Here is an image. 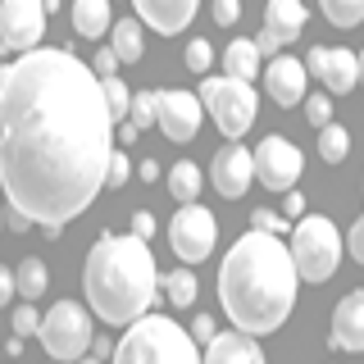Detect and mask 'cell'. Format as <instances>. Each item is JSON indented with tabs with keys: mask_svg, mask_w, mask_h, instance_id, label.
Instances as JSON below:
<instances>
[{
	"mask_svg": "<svg viewBox=\"0 0 364 364\" xmlns=\"http://www.w3.org/2000/svg\"><path fill=\"white\" fill-rule=\"evenodd\" d=\"M114 159L105 87L73 50H28L0 68V187L9 210L64 228L100 196Z\"/></svg>",
	"mask_w": 364,
	"mask_h": 364,
	"instance_id": "6da1fadb",
	"label": "cell"
},
{
	"mask_svg": "<svg viewBox=\"0 0 364 364\" xmlns=\"http://www.w3.org/2000/svg\"><path fill=\"white\" fill-rule=\"evenodd\" d=\"M296 282H301V273H296L291 246H282V237H273V232L250 228L246 237L232 242L219 269L223 314L246 337L278 333L296 305Z\"/></svg>",
	"mask_w": 364,
	"mask_h": 364,
	"instance_id": "7a4b0ae2",
	"label": "cell"
},
{
	"mask_svg": "<svg viewBox=\"0 0 364 364\" xmlns=\"http://www.w3.org/2000/svg\"><path fill=\"white\" fill-rule=\"evenodd\" d=\"M82 291H87V305L105 323H136V318H146L155 305V291H159L151 242H141L132 232L128 237L100 232L87 255V269H82Z\"/></svg>",
	"mask_w": 364,
	"mask_h": 364,
	"instance_id": "3957f363",
	"label": "cell"
},
{
	"mask_svg": "<svg viewBox=\"0 0 364 364\" xmlns=\"http://www.w3.org/2000/svg\"><path fill=\"white\" fill-rule=\"evenodd\" d=\"M114 364H200V350L168 314H146L114 346Z\"/></svg>",
	"mask_w": 364,
	"mask_h": 364,
	"instance_id": "277c9868",
	"label": "cell"
},
{
	"mask_svg": "<svg viewBox=\"0 0 364 364\" xmlns=\"http://www.w3.org/2000/svg\"><path fill=\"white\" fill-rule=\"evenodd\" d=\"M291 259H296V273L305 282H328L341 264V237L333 219L323 214H305L291 232Z\"/></svg>",
	"mask_w": 364,
	"mask_h": 364,
	"instance_id": "5b68a950",
	"label": "cell"
},
{
	"mask_svg": "<svg viewBox=\"0 0 364 364\" xmlns=\"http://www.w3.org/2000/svg\"><path fill=\"white\" fill-rule=\"evenodd\" d=\"M200 105H205V114H210L214 123H219V132L237 141V136L255 123L259 96H255L250 82H237V77L223 73V77H205L200 82Z\"/></svg>",
	"mask_w": 364,
	"mask_h": 364,
	"instance_id": "8992f818",
	"label": "cell"
},
{
	"mask_svg": "<svg viewBox=\"0 0 364 364\" xmlns=\"http://www.w3.org/2000/svg\"><path fill=\"white\" fill-rule=\"evenodd\" d=\"M41 346L50 360H82V350L96 341V328H91V314L77 301H55L41 318Z\"/></svg>",
	"mask_w": 364,
	"mask_h": 364,
	"instance_id": "52a82bcc",
	"label": "cell"
},
{
	"mask_svg": "<svg viewBox=\"0 0 364 364\" xmlns=\"http://www.w3.org/2000/svg\"><path fill=\"white\" fill-rule=\"evenodd\" d=\"M46 37V0H0V50L28 55L41 50Z\"/></svg>",
	"mask_w": 364,
	"mask_h": 364,
	"instance_id": "ba28073f",
	"label": "cell"
},
{
	"mask_svg": "<svg viewBox=\"0 0 364 364\" xmlns=\"http://www.w3.org/2000/svg\"><path fill=\"white\" fill-rule=\"evenodd\" d=\"M214 237H219V223L205 205H178L173 223H168V246L182 264H200L214 250Z\"/></svg>",
	"mask_w": 364,
	"mask_h": 364,
	"instance_id": "9c48e42d",
	"label": "cell"
},
{
	"mask_svg": "<svg viewBox=\"0 0 364 364\" xmlns=\"http://www.w3.org/2000/svg\"><path fill=\"white\" fill-rule=\"evenodd\" d=\"M301 168H305V155H301V146L287 141V136H264V141L255 146V178L264 182L269 191H291V182L301 178Z\"/></svg>",
	"mask_w": 364,
	"mask_h": 364,
	"instance_id": "30bf717a",
	"label": "cell"
},
{
	"mask_svg": "<svg viewBox=\"0 0 364 364\" xmlns=\"http://www.w3.org/2000/svg\"><path fill=\"white\" fill-rule=\"evenodd\" d=\"M200 119H205V105L200 96L191 91H155V123L164 128L168 141H191L200 132Z\"/></svg>",
	"mask_w": 364,
	"mask_h": 364,
	"instance_id": "8fae6325",
	"label": "cell"
},
{
	"mask_svg": "<svg viewBox=\"0 0 364 364\" xmlns=\"http://www.w3.org/2000/svg\"><path fill=\"white\" fill-rule=\"evenodd\" d=\"M301 32H305V5H301V0H269L264 28H259V37H255V50L278 60Z\"/></svg>",
	"mask_w": 364,
	"mask_h": 364,
	"instance_id": "7c38bea8",
	"label": "cell"
},
{
	"mask_svg": "<svg viewBox=\"0 0 364 364\" xmlns=\"http://www.w3.org/2000/svg\"><path fill=\"white\" fill-rule=\"evenodd\" d=\"M305 73L318 77L333 96H346V91L360 87V55L355 50H328V46H314L305 55Z\"/></svg>",
	"mask_w": 364,
	"mask_h": 364,
	"instance_id": "4fadbf2b",
	"label": "cell"
},
{
	"mask_svg": "<svg viewBox=\"0 0 364 364\" xmlns=\"http://www.w3.org/2000/svg\"><path fill=\"white\" fill-rule=\"evenodd\" d=\"M210 178H214V191H219V196L237 200L250 187V178H255V155H250L246 146H223L210 164Z\"/></svg>",
	"mask_w": 364,
	"mask_h": 364,
	"instance_id": "5bb4252c",
	"label": "cell"
},
{
	"mask_svg": "<svg viewBox=\"0 0 364 364\" xmlns=\"http://www.w3.org/2000/svg\"><path fill=\"white\" fill-rule=\"evenodd\" d=\"M305 82H310V73H305V64L291 60V55H278V60H269V68H264V91L287 109L305 100Z\"/></svg>",
	"mask_w": 364,
	"mask_h": 364,
	"instance_id": "9a60e30c",
	"label": "cell"
},
{
	"mask_svg": "<svg viewBox=\"0 0 364 364\" xmlns=\"http://www.w3.org/2000/svg\"><path fill=\"white\" fill-rule=\"evenodd\" d=\"M132 5H136V14L146 18V28L173 37V32H182L191 18H196V5H200V0H132Z\"/></svg>",
	"mask_w": 364,
	"mask_h": 364,
	"instance_id": "2e32d148",
	"label": "cell"
},
{
	"mask_svg": "<svg viewBox=\"0 0 364 364\" xmlns=\"http://www.w3.org/2000/svg\"><path fill=\"white\" fill-rule=\"evenodd\" d=\"M333 346L337 350H364V291H350L333 310Z\"/></svg>",
	"mask_w": 364,
	"mask_h": 364,
	"instance_id": "e0dca14e",
	"label": "cell"
},
{
	"mask_svg": "<svg viewBox=\"0 0 364 364\" xmlns=\"http://www.w3.org/2000/svg\"><path fill=\"white\" fill-rule=\"evenodd\" d=\"M200 364H269V360H264V350L255 346V337H246V333H219L210 346H205Z\"/></svg>",
	"mask_w": 364,
	"mask_h": 364,
	"instance_id": "ac0fdd59",
	"label": "cell"
},
{
	"mask_svg": "<svg viewBox=\"0 0 364 364\" xmlns=\"http://www.w3.org/2000/svg\"><path fill=\"white\" fill-rule=\"evenodd\" d=\"M73 28L77 37H105L109 32V0H73Z\"/></svg>",
	"mask_w": 364,
	"mask_h": 364,
	"instance_id": "d6986e66",
	"label": "cell"
},
{
	"mask_svg": "<svg viewBox=\"0 0 364 364\" xmlns=\"http://www.w3.org/2000/svg\"><path fill=\"white\" fill-rule=\"evenodd\" d=\"M259 60H264V55L255 50V41H232V46L223 50V73L237 77V82H255Z\"/></svg>",
	"mask_w": 364,
	"mask_h": 364,
	"instance_id": "ffe728a7",
	"label": "cell"
},
{
	"mask_svg": "<svg viewBox=\"0 0 364 364\" xmlns=\"http://www.w3.org/2000/svg\"><path fill=\"white\" fill-rule=\"evenodd\" d=\"M168 196H173L178 205H196V196H200V168L191 164V159H182V164L168 168Z\"/></svg>",
	"mask_w": 364,
	"mask_h": 364,
	"instance_id": "44dd1931",
	"label": "cell"
},
{
	"mask_svg": "<svg viewBox=\"0 0 364 364\" xmlns=\"http://www.w3.org/2000/svg\"><path fill=\"white\" fill-rule=\"evenodd\" d=\"M14 282H18V296H23V301H41L46 287H50V273H46V264H41L37 255H28L14 269Z\"/></svg>",
	"mask_w": 364,
	"mask_h": 364,
	"instance_id": "7402d4cb",
	"label": "cell"
},
{
	"mask_svg": "<svg viewBox=\"0 0 364 364\" xmlns=\"http://www.w3.org/2000/svg\"><path fill=\"white\" fill-rule=\"evenodd\" d=\"M109 50L119 55V64H136V60H141V23H136V18H119V23H114Z\"/></svg>",
	"mask_w": 364,
	"mask_h": 364,
	"instance_id": "603a6c76",
	"label": "cell"
},
{
	"mask_svg": "<svg viewBox=\"0 0 364 364\" xmlns=\"http://www.w3.org/2000/svg\"><path fill=\"white\" fill-rule=\"evenodd\" d=\"M159 287L168 291V301H173V305H191V301H196V273L178 264L173 273H164V278H159Z\"/></svg>",
	"mask_w": 364,
	"mask_h": 364,
	"instance_id": "cb8c5ba5",
	"label": "cell"
},
{
	"mask_svg": "<svg viewBox=\"0 0 364 364\" xmlns=\"http://www.w3.org/2000/svg\"><path fill=\"white\" fill-rule=\"evenodd\" d=\"M350 151V132L341 128V123H328V128H318V155L328 159V164H341Z\"/></svg>",
	"mask_w": 364,
	"mask_h": 364,
	"instance_id": "d4e9b609",
	"label": "cell"
},
{
	"mask_svg": "<svg viewBox=\"0 0 364 364\" xmlns=\"http://www.w3.org/2000/svg\"><path fill=\"white\" fill-rule=\"evenodd\" d=\"M318 9H323V18L337 23V28H355V23H364V0H318Z\"/></svg>",
	"mask_w": 364,
	"mask_h": 364,
	"instance_id": "484cf974",
	"label": "cell"
},
{
	"mask_svg": "<svg viewBox=\"0 0 364 364\" xmlns=\"http://www.w3.org/2000/svg\"><path fill=\"white\" fill-rule=\"evenodd\" d=\"M105 105H109V114H114V123L123 119V114H132V91L123 87V77H105Z\"/></svg>",
	"mask_w": 364,
	"mask_h": 364,
	"instance_id": "4316f807",
	"label": "cell"
},
{
	"mask_svg": "<svg viewBox=\"0 0 364 364\" xmlns=\"http://www.w3.org/2000/svg\"><path fill=\"white\" fill-rule=\"evenodd\" d=\"M128 123H132L136 132L155 123V91H136V96H132V114H128Z\"/></svg>",
	"mask_w": 364,
	"mask_h": 364,
	"instance_id": "83f0119b",
	"label": "cell"
},
{
	"mask_svg": "<svg viewBox=\"0 0 364 364\" xmlns=\"http://www.w3.org/2000/svg\"><path fill=\"white\" fill-rule=\"evenodd\" d=\"M37 333H41L37 305H32V301H23L18 310H14V337H37Z\"/></svg>",
	"mask_w": 364,
	"mask_h": 364,
	"instance_id": "f1b7e54d",
	"label": "cell"
},
{
	"mask_svg": "<svg viewBox=\"0 0 364 364\" xmlns=\"http://www.w3.org/2000/svg\"><path fill=\"white\" fill-rule=\"evenodd\" d=\"M305 114H310L314 128H328V123H333V100H328V91H323V96H310V100H305Z\"/></svg>",
	"mask_w": 364,
	"mask_h": 364,
	"instance_id": "f546056e",
	"label": "cell"
},
{
	"mask_svg": "<svg viewBox=\"0 0 364 364\" xmlns=\"http://www.w3.org/2000/svg\"><path fill=\"white\" fill-rule=\"evenodd\" d=\"M250 228H255V232L282 237V232H287V219H282V214H273V210H255V214H250Z\"/></svg>",
	"mask_w": 364,
	"mask_h": 364,
	"instance_id": "4dcf8cb0",
	"label": "cell"
},
{
	"mask_svg": "<svg viewBox=\"0 0 364 364\" xmlns=\"http://www.w3.org/2000/svg\"><path fill=\"white\" fill-rule=\"evenodd\" d=\"M91 73H96L100 82H105V77H119V55H114L109 46H100V50H96V60H91Z\"/></svg>",
	"mask_w": 364,
	"mask_h": 364,
	"instance_id": "1f68e13d",
	"label": "cell"
},
{
	"mask_svg": "<svg viewBox=\"0 0 364 364\" xmlns=\"http://www.w3.org/2000/svg\"><path fill=\"white\" fill-rule=\"evenodd\" d=\"M210 60H214L210 41H191V46H187V68H191V73H205V68H210Z\"/></svg>",
	"mask_w": 364,
	"mask_h": 364,
	"instance_id": "d6a6232c",
	"label": "cell"
},
{
	"mask_svg": "<svg viewBox=\"0 0 364 364\" xmlns=\"http://www.w3.org/2000/svg\"><path fill=\"white\" fill-rule=\"evenodd\" d=\"M128 173H132V159L123 155V151H114V159H109V173H105V182H109V187H123V182H128Z\"/></svg>",
	"mask_w": 364,
	"mask_h": 364,
	"instance_id": "836d02e7",
	"label": "cell"
},
{
	"mask_svg": "<svg viewBox=\"0 0 364 364\" xmlns=\"http://www.w3.org/2000/svg\"><path fill=\"white\" fill-rule=\"evenodd\" d=\"M237 18H242V5H237V0H214V23H219V28H232Z\"/></svg>",
	"mask_w": 364,
	"mask_h": 364,
	"instance_id": "e575fe53",
	"label": "cell"
},
{
	"mask_svg": "<svg viewBox=\"0 0 364 364\" xmlns=\"http://www.w3.org/2000/svg\"><path fill=\"white\" fill-rule=\"evenodd\" d=\"M346 250H350V259H355V264H364V219L350 223V232H346Z\"/></svg>",
	"mask_w": 364,
	"mask_h": 364,
	"instance_id": "d590c367",
	"label": "cell"
},
{
	"mask_svg": "<svg viewBox=\"0 0 364 364\" xmlns=\"http://www.w3.org/2000/svg\"><path fill=\"white\" fill-rule=\"evenodd\" d=\"M132 237H141V242H151V237H155V214L151 210H136L132 214Z\"/></svg>",
	"mask_w": 364,
	"mask_h": 364,
	"instance_id": "8d00e7d4",
	"label": "cell"
},
{
	"mask_svg": "<svg viewBox=\"0 0 364 364\" xmlns=\"http://www.w3.org/2000/svg\"><path fill=\"white\" fill-rule=\"evenodd\" d=\"M14 296H18V282H14V273L0 264V310H5V305L14 301Z\"/></svg>",
	"mask_w": 364,
	"mask_h": 364,
	"instance_id": "74e56055",
	"label": "cell"
},
{
	"mask_svg": "<svg viewBox=\"0 0 364 364\" xmlns=\"http://www.w3.org/2000/svg\"><path fill=\"white\" fill-rule=\"evenodd\" d=\"M191 337H196V341H205V346H210V341L219 337V333H214V318H210V314H200L196 323H191Z\"/></svg>",
	"mask_w": 364,
	"mask_h": 364,
	"instance_id": "f35d334b",
	"label": "cell"
},
{
	"mask_svg": "<svg viewBox=\"0 0 364 364\" xmlns=\"http://www.w3.org/2000/svg\"><path fill=\"white\" fill-rule=\"evenodd\" d=\"M5 219H9V232H28V228H32V219H23V214H18V210H9V214H5Z\"/></svg>",
	"mask_w": 364,
	"mask_h": 364,
	"instance_id": "ab89813d",
	"label": "cell"
},
{
	"mask_svg": "<svg viewBox=\"0 0 364 364\" xmlns=\"http://www.w3.org/2000/svg\"><path fill=\"white\" fill-rule=\"evenodd\" d=\"M291 214H305V196H301V191H287V219H291Z\"/></svg>",
	"mask_w": 364,
	"mask_h": 364,
	"instance_id": "60d3db41",
	"label": "cell"
},
{
	"mask_svg": "<svg viewBox=\"0 0 364 364\" xmlns=\"http://www.w3.org/2000/svg\"><path fill=\"white\" fill-rule=\"evenodd\" d=\"M136 136H141V132H136V128H132V123H123V128H119V141H123V146H132V141H136Z\"/></svg>",
	"mask_w": 364,
	"mask_h": 364,
	"instance_id": "b9f144b4",
	"label": "cell"
},
{
	"mask_svg": "<svg viewBox=\"0 0 364 364\" xmlns=\"http://www.w3.org/2000/svg\"><path fill=\"white\" fill-rule=\"evenodd\" d=\"M91 350H96V360L109 355V337H96V341H91Z\"/></svg>",
	"mask_w": 364,
	"mask_h": 364,
	"instance_id": "7bdbcfd3",
	"label": "cell"
},
{
	"mask_svg": "<svg viewBox=\"0 0 364 364\" xmlns=\"http://www.w3.org/2000/svg\"><path fill=\"white\" fill-rule=\"evenodd\" d=\"M141 178H146V182L159 178V164H155V159H146V164H141Z\"/></svg>",
	"mask_w": 364,
	"mask_h": 364,
	"instance_id": "ee69618b",
	"label": "cell"
},
{
	"mask_svg": "<svg viewBox=\"0 0 364 364\" xmlns=\"http://www.w3.org/2000/svg\"><path fill=\"white\" fill-rule=\"evenodd\" d=\"M360 82H364V50H360Z\"/></svg>",
	"mask_w": 364,
	"mask_h": 364,
	"instance_id": "f6af8a7d",
	"label": "cell"
},
{
	"mask_svg": "<svg viewBox=\"0 0 364 364\" xmlns=\"http://www.w3.org/2000/svg\"><path fill=\"white\" fill-rule=\"evenodd\" d=\"M77 364H100V360H96V355H91V360H77Z\"/></svg>",
	"mask_w": 364,
	"mask_h": 364,
	"instance_id": "bcb514c9",
	"label": "cell"
},
{
	"mask_svg": "<svg viewBox=\"0 0 364 364\" xmlns=\"http://www.w3.org/2000/svg\"><path fill=\"white\" fill-rule=\"evenodd\" d=\"M0 219H5V214H0Z\"/></svg>",
	"mask_w": 364,
	"mask_h": 364,
	"instance_id": "7dc6e473",
	"label": "cell"
}]
</instances>
